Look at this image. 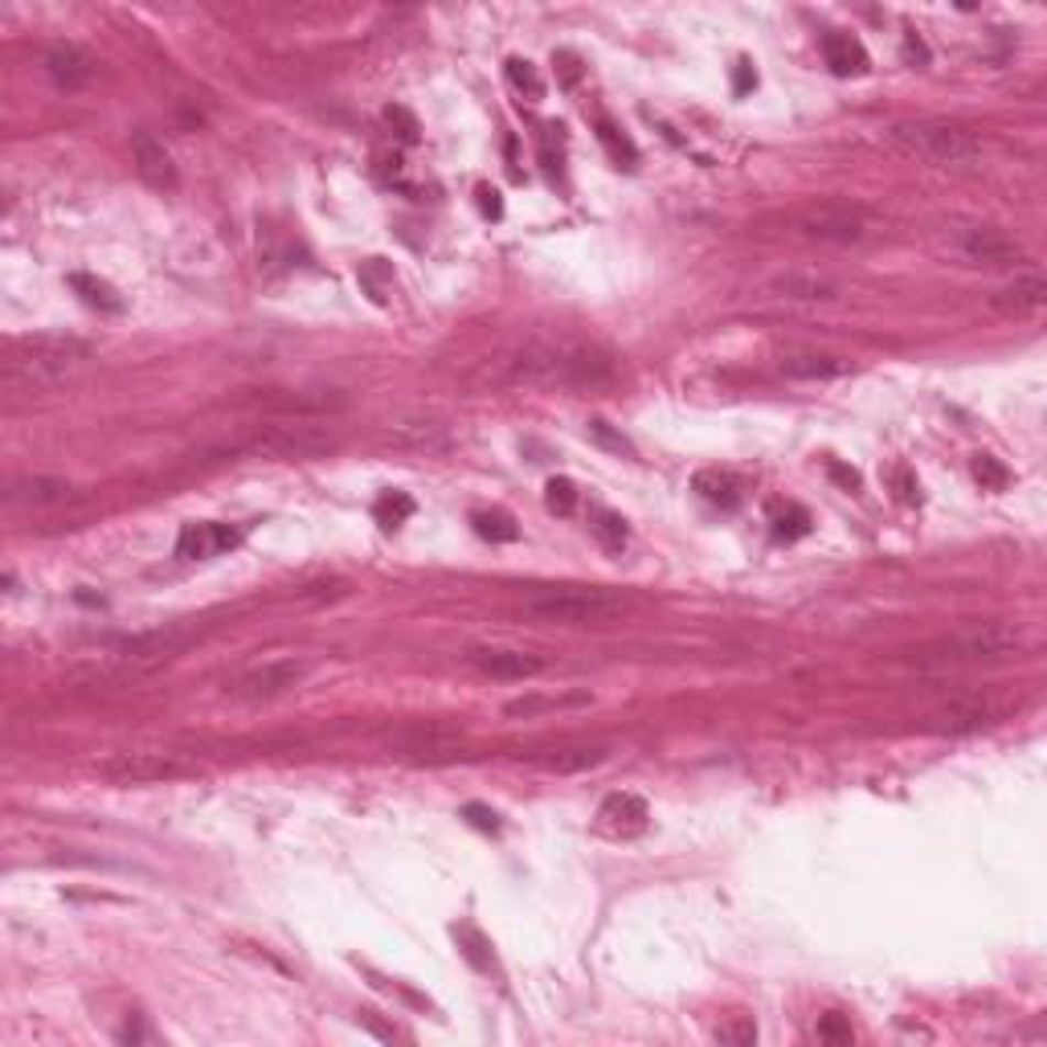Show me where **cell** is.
<instances>
[{
  "label": "cell",
  "instance_id": "1",
  "mask_svg": "<svg viewBox=\"0 0 1047 1047\" xmlns=\"http://www.w3.org/2000/svg\"><path fill=\"white\" fill-rule=\"evenodd\" d=\"M508 385H557V389H610L618 381V357L586 336H528L495 360Z\"/></svg>",
  "mask_w": 1047,
  "mask_h": 1047
},
{
  "label": "cell",
  "instance_id": "2",
  "mask_svg": "<svg viewBox=\"0 0 1047 1047\" xmlns=\"http://www.w3.org/2000/svg\"><path fill=\"white\" fill-rule=\"evenodd\" d=\"M90 360V345L78 336H62V331H33V336H17L4 348V364L0 373L17 389H54L66 377H74Z\"/></svg>",
  "mask_w": 1047,
  "mask_h": 1047
},
{
  "label": "cell",
  "instance_id": "3",
  "mask_svg": "<svg viewBox=\"0 0 1047 1047\" xmlns=\"http://www.w3.org/2000/svg\"><path fill=\"white\" fill-rule=\"evenodd\" d=\"M884 144L904 160H917L929 168H970L982 160V135L949 119H913L892 123L884 131Z\"/></svg>",
  "mask_w": 1047,
  "mask_h": 1047
},
{
  "label": "cell",
  "instance_id": "4",
  "mask_svg": "<svg viewBox=\"0 0 1047 1047\" xmlns=\"http://www.w3.org/2000/svg\"><path fill=\"white\" fill-rule=\"evenodd\" d=\"M524 610L553 626H610L631 614V602L602 586H541L524 593Z\"/></svg>",
  "mask_w": 1047,
  "mask_h": 1047
},
{
  "label": "cell",
  "instance_id": "5",
  "mask_svg": "<svg viewBox=\"0 0 1047 1047\" xmlns=\"http://www.w3.org/2000/svg\"><path fill=\"white\" fill-rule=\"evenodd\" d=\"M1018 643H1023V634L1011 622H978V626H966L941 643L925 646L917 655V667L946 672V667H966V663H994L1015 655Z\"/></svg>",
  "mask_w": 1047,
  "mask_h": 1047
},
{
  "label": "cell",
  "instance_id": "6",
  "mask_svg": "<svg viewBox=\"0 0 1047 1047\" xmlns=\"http://www.w3.org/2000/svg\"><path fill=\"white\" fill-rule=\"evenodd\" d=\"M331 450V438L307 422L295 426H250L246 434L230 438V443L214 446V459H238V455H254V459H312Z\"/></svg>",
  "mask_w": 1047,
  "mask_h": 1047
},
{
  "label": "cell",
  "instance_id": "7",
  "mask_svg": "<svg viewBox=\"0 0 1047 1047\" xmlns=\"http://www.w3.org/2000/svg\"><path fill=\"white\" fill-rule=\"evenodd\" d=\"M794 233L827 246H860L880 233V217L855 201H818L794 214Z\"/></svg>",
  "mask_w": 1047,
  "mask_h": 1047
},
{
  "label": "cell",
  "instance_id": "8",
  "mask_svg": "<svg viewBox=\"0 0 1047 1047\" xmlns=\"http://www.w3.org/2000/svg\"><path fill=\"white\" fill-rule=\"evenodd\" d=\"M95 774L116 782V786H152V782H173V777L193 774V761L181 753H152V749H123L95 765Z\"/></svg>",
  "mask_w": 1047,
  "mask_h": 1047
},
{
  "label": "cell",
  "instance_id": "9",
  "mask_svg": "<svg viewBox=\"0 0 1047 1047\" xmlns=\"http://www.w3.org/2000/svg\"><path fill=\"white\" fill-rule=\"evenodd\" d=\"M946 250L966 266H1015L1023 259L1015 238L994 226H958L949 230Z\"/></svg>",
  "mask_w": 1047,
  "mask_h": 1047
},
{
  "label": "cell",
  "instance_id": "10",
  "mask_svg": "<svg viewBox=\"0 0 1047 1047\" xmlns=\"http://www.w3.org/2000/svg\"><path fill=\"white\" fill-rule=\"evenodd\" d=\"M307 675H312V663L307 659H271L238 675L230 691L238 700H274V696H287V691L299 688Z\"/></svg>",
  "mask_w": 1047,
  "mask_h": 1047
},
{
  "label": "cell",
  "instance_id": "11",
  "mask_svg": "<svg viewBox=\"0 0 1047 1047\" xmlns=\"http://www.w3.org/2000/svg\"><path fill=\"white\" fill-rule=\"evenodd\" d=\"M462 659L488 679H536L548 667L541 655H528L516 646H467Z\"/></svg>",
  "mask_w": 1047,
  "mask_h": 1047
},
{
  "label": "cell",
  "instance_id": "12",
  "mask_svg": "<svg viewBox=\"0 0 1047 1047\" xmlns=\"http://www.w3.org/2000/svg\"><path fill=\"white\" fill-rule=\"evenodd\" d=\"M188 643H193L188 631H148V634L119 639V643L111 646V655H116L119 663H131V667H156V663L181 655Z\"/></svg>",
  "mask_w": 1047,
  "mask_h": 1047
},
{
  "label": "cell",
  "instance_id": "13",
  "mask_svg": "<svg viewBox=\"0 0 1047 1047\" xmlns=\"http://www.w3.org/2000/svg\"><path fill=\"white\" fill-rule=\"evenodd\" d=\"M131 160H135V173H140L144 185L160 188V193H168V188L181 185L173 152L160 144L152 131H135V135H131Z\"/></svg>",
  "mask_w": 1047,
  "mask_h": 1047
},
{
  "label": "cell",
  "instance_id": "14",
  "mask_svg": "<svg viewBox=\"0 0 1047 1047\" xmlns=\"http://www.w3.org/2000/svg\"><path fill=\"white\" fill-rule=\"evenodd\" d=\"M242 545V532L230 528V524H214V520H205V524H185L181 528V536H176V557L181 560H209V557H221V553H230V548Z\"/></svg>",
  "mask_w": 1047,
  "mask_h": 1047
},
{
  "label": "cell",
  "instance_id": "15",
  "mask_svg": "<svg viewBox=\"0 0 1047 1047\" xmlns=\"http://www.w3.org/2000/svg\"><path fill=\"white\" fill-rule=\"evenodd\" d=\"M42 66H45V74L54 78V87H62V90H83L99 74V62L90 58L87 50L83 45H74V42H54L50 50H45V58H42Z\"/></svg>",
  "mask_w": 1047,
  "mask_h": 1047
},
{
  "label": "cell",
  "instance_id": "16",
  "mask_svg": "<svg viewBox=\"0 0 1047 1047\" xmlns=\"http://www.w3.org/2000/svg\"><path fill=\"white\" fill-rule=\"evenodd\" d=\"M651 827V806L639 794H610L598 810V831L610 839H634Z\"/></svg>",
  "mask_w": 1047,
  "mask_h": 1047
},
{
  "label": "cell",
  "instance_id": "17",
  "mask_svg": "<svg viewBox=\"0 0 1047 1047\" xmlns=\"http://www.w3.org/2000/svg\"><path fill=\"white\" fill-rule=\"evenodd\" d=\"M1044 303H1047V279L1039 271L1018 274L1015 283H1006V287H999L994 295H990V307L1003 312V316H1011V319L1039 316Z\"/></svg>",
  "mask_w": 1047,
  "mask_h": 1047
},
{
  "label": "cell",
  "instance_id": "18",
  "mask_svg": "<svg viewBox=\"0 0 1047 1047\" xmlns=\"http://www.w3.org/2000/svg\"><path fill=\"white\" fill-rule=\"evenodd\" d=\"M777 373L789 381H839L851 373V360L835 357V352H818V348H798V352H782L777 357Z\"/></svg>",
  "mask_w": 1047,
  "mask_h": 1047
},
{
  "label": "cell",
  "instance_id": "19",
  "mask_svg": "<svg viewBox=\"0 0 1047 1047\" xmlns=\"http://www.w3.org/2000/svg\"><path fill=\"white\" fill-rule=\"evenodd\" d=\"M765 287H770L774 299H789V303H831L843 295V287H839L835 279L815 274V271H782L774 274Z\"/></svg>",
  "mask_w": 1047,
  "mask_h": 1047
},
{
  "label": "cell",
  "instance_id": "20",
  "mask_svg": "<svg viewBox=\"0 0 1047 1047\" xmlns=\"http://www.w3.org/2000/svg\"><path fill=\"white\" fill-rule=\"evenodd\" d=\"M74 488L66 479H50V475H25V479H13L4 488V503L9 508H58V503H70Z\"/></svg>",
  "mask_w": 1047,
  "mask_h": 1047
},
{
  "label": "cell",
  "instance_id": "21",
  "mask_svg": "<svg viewBox=\"0 0 1047 1047\" xmlns=\"http://www.w3.org/2000/svg\"><path fill=\"white\" fill-rule=\"evenodd\" d=\"M606 757H610L606 745H560V749L541 753L536 765L548 770V774H586V770H598Z\"/></svg>",
  "mask_w": 1047,
  "mask_h": 1047
},
{
  "label": "cell",
  "instance_id": "22",
  "mask_svg": "<svg viewBox=\"0 0 1047 1047\" xmlns=\"http://www.w3.org/2000/svg\"><path fill=\"white\" fill-rule=\"evenodd\" d=\"M822 58H827L831 74H839V78H851V74L868 70V50H863L860 37H851V33H827V37H822Z\"/></svg>",
  "mask_w": 1047,
  "mask_h": 1047
},
{
  "label": "cell",
  "instance_id": "23",
  "mask_svg": "<svg viewBox=\"0 0 1047 1047\" xmlns=\"http://www.w3.org/2000/svg\"><path fill=\"white\" fill-rule=\"evenodd\" d=\"M66 283H70V291L78 299L87 303V307H95V312H102V316H119V312H123V295H119L107 279H99V274L74 271Z\"/></svg>",
  "mask_w": 1047,
  "mask_h": 1047
},
{
  "label": "cell",
  "instance_id": "24",
  "mask_svg": "<svg viewBox=\"0 0 1047 1047\" xmlns=\"http://www.w3.org/2000/svg\"><path fill=\"white\" fill-rule=\"evenodd\" d=\"M691 488L700 491V500H708L712 508H724V512L741 508V500H745V488L732 471H700Z\"/></svg>",
  "mask_w": 1047,
  "mask_h": 1047
},
{
  "label": "cell",
  "instance_id": "25",
  "mask_svg": "<svg viewBox=\"0 0 1047 1047\" xmlns=\"http://www.w3.org/2000/svg\"><path fill=\"white\" fill-rule=\"evenodd\" d=\"M462 749V741L455 732L430 729V732H410L402 741V753H410L414 761H450Z\"/></svg>",
  "mask_w": 1047,
  "mask_h": 1047
},
{
  "label": "cell",
  "instance_id": "26",
  "mask_svg": "<svg viewBox=\"0 0 1047 1047\" xmlns=\"http://www.w3.org/2000/svg\"><path fill=\"white\" fill-rule=\"evenodd\" d=\"M810 512H806L803 503H789V500H774L770 503V532H774L777 541H803L806 532H810Z\"/></svg>",
  "mask_w": 1047,
  "mask_h": 1047
},
{
  "label": "cell",
  "instance_id": "27",
  "mask_svg": "<svg viewBox=\"0 0 1047 1047\" xmlns=\"http://www.w3.org/2000/svg\"><path fill=\"white\" fill-rule=\"evenodd\" d=\"M385 438H389V443H402V446L438 450V446H446V426H443V422H397V426H393Z\"/></svg>",
  "mask_w": 1047,
  "mask_h": 1047
},
{
  "label": "cell",
  "instance_id": "28",
  "mask_svg": "<svg viewBox=\"0 0 1047 1047\" xmlns=\"http://www.w3.org/2000/svg\"><path fill=\"white\" fill-rule=\"evenodd\" d=\"M357 279H360V287L373 295V303H389L397 295V274H393V266H389L385 259H369L360 266Z\"/></svg>",
  "mask_w": 1047,
  "mask_h": 1047
},
{
  "label": "cell",
  "instance_id": "29",
  "mask_svg": "<svg viewBox=\"0 0 1047 1047\" xmlns=\"http://www.w3.org/2000/svg\"><path fill=\"white\" fill-rule=\"evenodd\" d=\"M589 696H520V700H508L503 704V712L508 717H536V712H557V708H577V704H586Z\"/></svg>",
  "mask_w": 1047,
  "mask_h": 1047
},
{
  "label": "cell",
  "instance_id": "30",
  "mask_svg": "<svg viewBox=\"0 0 1047 1047\" xmlns=\"http://www.w3.org/2000/svg\"><path fill=\"white\" fill-rule=\"evenodd\" d=\"M414 512H417V508H414V500H410L405 491H385V495L373 503L377 524H385V528H402V524L414 516Z\"/></svg>",
  "mask_w": 1047,
  "mask_h": 1047
},
{
  "label": "cell",
  "instance_id": "31",
  "mask_svg": "<svg viewBox=\"0 0 1047 1047\" xmlns=\"http://www.w3.org/2000/svg\"><path fill=\"white\" fill-rule=\"evenodd\" d=\"M598 140H602V148L610 152V160H614V164H622V168H634V164H639V148H634V140H631V135H622V131H618L610 119H602V123H598Z\"/></svg>",
  "mask_w": 1047,
  "mask_h": 1047
},
{
  "label": "cell",
  "instance_id": "32",
  "mask_svg": "<svg viewBox=\"0 0 1047 1047\" xmlns=\"http://www.w3.org/2000/svg\"><path fill=\"white\" fill-rule=\"evenodd\" d=\"M471 524L483 541H495V545H508V541H516L520 536L516 520L508 516V512H475Z\"/></svg>",
  "mask_w": 1047,
  "mask_h": 1047
},
{
  "label": "cell",
  "instance_id": "33",
  "mask_svg": "<svg viewBox=\"0 0 1047 1047\" xmlns=\"http://www.w3.org/2000/svg\"><path fill=\"white\" fill-rule=\"evenodd\" d=\"M589 528H593V536L602 541L610 553H618V548L626 545V520L618 516V512H606V508H598L593 516H589Z\"/></svg>",
  "mask_w": 1047,
  "mask_h": 1047
},
{
  "label": "cell",
  "instance_id": "34",
  "mask_svg": "<svg viewBox=\"0 0 1047 1047\" xmlns=\"http://www.w3.org/2000/svg\"><path fill=\"white\" fill-rule=\"evenodd\" d=\"M508 83H512L520 95H528L532 102L545 99V83H541V74H536V66H532L528 58H512V62H508Z\"/></svg>",
  "mask_w": 1047,
  "mask_h": 1047
},
{
  "label": "cell",
  "instance_id": "35",
  "mask_svg": "<svg viewBox=\"0 0 1047 1047\" xmlns=\"http://www.w3.org/2000/svg\"><path fill=\"white\" fill-rule=\"evenodd\" d=\"M937 720H941L946 729H978V724L986 720V708H982V704H949V708L937 712Z\"/></svg>",
  "mask_w": 1047,
  "mask_h": 1047
},
{
  "label": "cell",
  "instance_id": "36",
  "mask_svg": "<svg viewBox=\"0 0 1047 1047\" xmlns=\"http://www.w3.org/2000/svg\"><path fill=\"white\" fill-rule=\"evenodd\" d=\"M545 508L553 512V516H574L577 508V488L569 483V479H548L545 488Z\"/></svg>",
  "mask_w": 1047,
  "mask_h": 1047
},
{
  "label": "cell",
  "instance_id": "37",
  "mask_svg": "<svg viewBox=\"0 0 1047 1047\" xmlns=\"http://www.w3.org/2000/svg\"><path fill=\"white\" fill-rule=\"evenodd\" d=\"M974 479L986 491H1003L1006 483H1011V471H1006V467L994 459V455H974Z\"/></svg>",
  "mask_w": 1047,
  "mask_h": 1047
},
{
  "label": "cell",
  "instance_id": "38",
  "mask_svg": "<svg viewBox=\"0 0 1047 1047\" xmlns=\"http://www.w3.org/2000/svg\"><path fill=\"white\" fill-rule=\"evenodd\" d=\"M589 434H593V443H602L606 450H614V455H634V446H631V438L626 434H618L610 422H589Z\"/></svg>",
  "mask_w": 1047,
  "mask_h": 1047
},
{
  "label": "cell",
  "instance_id": "39",
  "mask_svg": "<svg viewBox=\"0 0 1047 1047\" xmlns=\"http://www.w3.org/2000/svg\"><path fill=\"white\" fill-rule=\"evenodd\" d=\"M385 123L393 128V135H397L402 144H417V140H422V135H417V119L410 116L405 107H397V102H393V107H385Z\"/></svg>",
  "mask_w": 1047,
  "mask_h": 1047
},
{
  "label": "cell",
  "instance_id": "40",
  "mask_svg": "<svg viewBox=\"0 0 1047 1047\" xmlns=\"http://www.w3.org/2000/svg\"><path fill=\"white\" fill-rule=\"evenodd\" d=\"M818 1039H822V1044H851L855 1032H851V1023H847L839 1011H831V1015L818 1018Z\"/></svg>",
  "mask_w": 1047,
  "mask_h": 1047
},
{
  "label": "cell",
  "instance_id": "41",
  "mask_svg": "<svg viewBox=\"0 0 1047 1047\" xmlns=\"http://www.w3.org/2000/svg\"><path fill=\"white\" fill-rule=\"evenodd\" d=\"M892 488H896V500H901V503H920V483L913 479V471H908V467H896V475H892Z\"/></svg>",
  "mask_w": 1047,
  "mask_h": 1047
},
{
  "label": "cell",
  "instance_id": "42",
  "mask_svg": "<svg viewBox=\"0 0 1047 1047\" xmlns=\"http://www.w3.org/2000/svg\"><path fill=\"white\" fill-rule=\"evenodd\" d=\"M462 815H467V822H471V827H479V831H500V815H495L491 806L471 803V806H462Z\"/></svg>",
  "mask_w": 1047,
  "mask_h": 1047
},
{
  "label": "cell",
  "instance_id": "43",
  "mask_svg": "<svg viewBox=\"0 0 1047 1047\" xmlns=\"http://www.w3.org/2000/svg\"><path fill=\"white\" fill-rule=\"evenodd\" d=\"M753 1039H757L753 1018H737L732 1027H720V1044H753Z\"/></svg>",
  "mask_w": 1047,
  "mask_h": 1047
},
{
  "label": "cell",
  "instance_id": "44",
  "mask_svg": "<svg viewBox=\"0 0 1047 1047\" xmlns=\"http://www.w3.org/2000/svg\"><path fill=\"white\" fill-rule=\"evenodd\" d=\"M827 475H831V479H835V483H839V488H843V491H851V495H855V491L863 488V483H860V471H851V467H843V462H839V459L827 462Z\"/></svg>",
  "mask_w": 1047,
  "mask_h": 1047
},
{
  "label": "cell",
  "instance_id": "45",
  "mask_svg": "<svg viewBox=\"0 0 1047 1047\" xmlns=\"http://www.w3.org/2000/svg\"><path fill=\"white\" fill-rule=\"evenodd\" d=\"M479 209H483V217H503V201H500V188L491 185H479Z\"/></svg>",
  "mask_w": 1047,
  "mask_h": 1047
},
{
  "label": "cell",
  "instance_id": "46",
  "mask_svg": "<svg viewBox=\"0 0 1047 1047\" xmlns=\"http://www.w3.org/2000/svg\"><path fill=\"white\" fill-rule=\"evenodd\" d=\"M732 87H737V95H745L749 87H757V74H753V66H749V62H741V66H737V83H732Z\"/></svg>",
  "mask_w": 1047,
  "mask_h": 1047
},
{
  "label": "cell",
  "instance_id": "47",
  "mask_svg": "<svg viewBox=\"0 0 1047 1047\" xmlns=\"http://www.w3.org/2000/svg\"><path fill=\"white\" fill-rule=\"evenodd\" d=\"M904 54H908V58H917V62H929V50H925V42H920L917 33H908V37H904Z\"/></svg>",
  "mask_w": 1047,
  "mask_h": 1047
},
{
  "label": "cell",
  "instance_id": "48",
  "mask_svg": "<svg viewBox=\"0 0 1047 1047\" xmlns=\"http://www.w3.org/2000/svg\"><path fill=\"white\" fill-rule=\"evenodd\" d=\"M553 62L560 66V78H565V83H577V74H581V70H577V58H574V54H557Z\"/></svg>",
  "mask_w": 1047,
  "mask_h": 1047
},
{
  "label": "cell",
  "instance_id": "49",
  "mask_svg": "<svg viewBox=\"0 0 1047 1047\" xmlns=\"http://www.w3.org/2000/svg\"><path fill=\"white\" fill-rule=\"evenodd\" d=\"M140 1039H152V1035H148L140 1023H128V1027L119 1032V1044H140Z\"/></svg>",
  "mask_w": 1047,
  "mask_h": 1047
}]
</instances>
